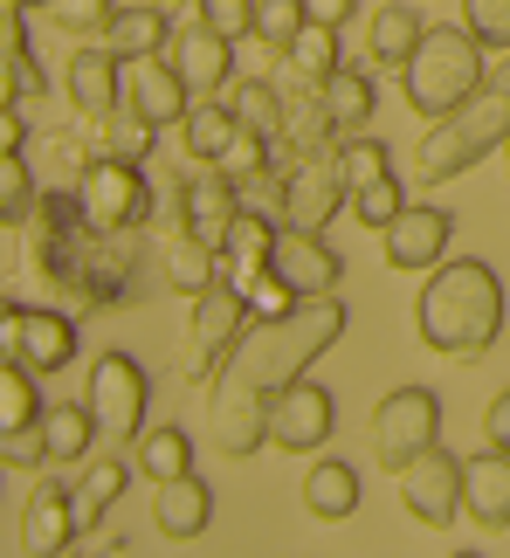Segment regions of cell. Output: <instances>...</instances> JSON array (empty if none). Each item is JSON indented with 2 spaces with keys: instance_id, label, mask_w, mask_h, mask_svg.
<instances>
[{
  "instance_id": "cell-40",
  "label": "cell",
  "mask_w": 510,
  "mask_h": 558,
  "mask_svg": "<svg viewBox=\"0 0 510 558\" xmlns=\"http://www.w3.org/2000/svg\"><path fill=\"white\" fill-rule=\"evenodd\" d=\"M41 14H49L62 35H76V41H104V28L118 21V0H49Z\"/></svg>"
},
{
  "instance_id": "cell-10",
  "label": "cell",
  "mask_w": 510,
  "mask_h": 558,
  "mask_svg": "<svg viewBox=\"0 0 510 558\" xmlns=\"http://www.w3.org/2000/svg\"><path fill=\"white\" fill-rule=\"evenodd\" d=\"M83 207H90V228H104V234H145V221H153V180H145V166L97 159L83 173Z\"/></svg>"
},
{
  "instance_id": "cell-14",
  "label": "cell",
  "mask_w": 510,
  "mask_h": 558,
  "mask_svg": "<svg viewBox=\"0 0 510 558\" xmlns=\"http://www.w3.org/2000/svg\"><path fill=\"white\" fill-rule=\"evenodd\" d=\"M400 510L428 531H449L462 518V456H449L435 441L414 469H400Z\"/></svg>"
},
{
  "instance_id": "cell-28",
  "label": "cell",
  "mask_w": 510,
  "mask_h": 558,
  "mask_svg": "<svg viewBox=\"0 0 510 558\" xmlns=\"http://www.w3.org/2000/svg\"><path fill=\"white\" fill-rule=\"evenodd\" d=\"M359 497H366V483H359L352 462H338V456L311 462V476H304V510H311V518L345 524V518H359Z\"/></svg>"
},
{
  "instance_id": "cell-45",
  "label": "cell",
  "mask_w": 510,
  "mask_h": 558,
  "mask_svg": "<svg viewBox=\"0 0 510 558\" xmlns=\"http://www.w3.org/2000/svg\"><path fill=\"white\" fill-rule=\"evenodd\" d=\"M0 462H8V469H41V462H49L41 427H28V435H0Z\"/></svg>"
},
{
  "instance_id": "cell-29",
  "label": "cell",
  "mask_w": 510,
  "mask_h": 558,
  "mask_svg": "<svg viewBox=\"0 0 510 558\" xmlns=\"http://www.w3.org/2000/svg\"><path fill=\"white\" fill-rule=\"evenodd\" d=\"M90 132V153L97 159H124V166H153V145H159V124L132 111V104H118L111 118H97V124H83Z\"/></svg>"
},
{
  "instance_id": "cell-11",
  "label": "cell",
  "mask_w": 510,
  "mask_h": 558,
  "mask_svg": "<svg viewBox=\"0 0 510 558\" xmlns=\"http://www.w3.org/2000/svg\"><path fill=\"white\" fill-rule=\"evenodd\" d=\"M338 207H352V180H345L338 145H325V153H304V166L283 180V228L325 234V228L338 221Z\"/></svg>"
},
{
  "instance_id": "cell-19",
  "label": "cell",
  "mask_w": 510,
  "mask_h": 558,
  "mask_svg": "<svg viewBox=\"0 0 510 558\" xmlns=\"http://www.w3.org/2000/svg\"><path fill=\"white\" fill-rule=\"evenodd\" d=\"M124 104L166 132V124H186V111H194V83L180 76L173 56H145V62H124Z\"/></svg>"
},
{
  "instance_id": "cell-21",
  "label": "cell",
  "mask_w": 510,
  "mask_h": 558,
  "mask_svg": "<svg viewBox=\"0 0 510 558\" xmlns=\"http://www.w3.org/2000/svg\"><path fill=\"white\" fill-rule=\"evenodd\" d=\"M276 234H283V214L242 207V221H235V234H228V248H221V283L255 296V283H263L269 263H276Z\"/></svg>"
},
{
  "instance_id": "cell-39",
  "label": "cell",
  "mask_w": 510,
  "mask_h": 558,
  "mask_svg": "<svg viewBox=\"0 0 510 558\" xmlns=\"http://www.w3.org/2000/svg\"><path fill=\"white\" fill-rule=\"evenodd\" d=\"M352 214H359V228H379V234H387L400 214H408V180L387 173V180L359 186V193H352Z\"/></svg>"
},
{
  "instance_id": "cell-7",
  "label": "cell",
  "mask_w": 510,
  "mask_h": 558,
  "mask_svg": "<svg viewBox=\"0 0 510 558\" xmlns=\"http://www.w3.org/2000/svg\"><path fill=\"white\" fill-rule=\"evenodd\" d=\"M248 325H255V311L235 283H215L207 296H194V317H186V338H180V373L194 386H207L228 366V352L242 345Z\"/></svg>"
},
{
  "instance_id": "cell-16",
  "label": "cell",
  "mask_w": 510,
  "mask_h": 558,
  "mask_svg": "<svg viewBox=\"0 0 510 558\" xmlns=\"http://www.w3.org/2000/svg\"><path fill=\"white\" fill-rule=\"evenodd\" d=\"M76 538H83L76 489L70 483H35L28 504H21V551L28 558H62Z\"/></svg>"
},
{
  "instance_id": "cell-5",
  "label": "cell",
  "mask_w": 510,
  "mask_h": 558,
  "mask_svg": "<svg viewBox=\"0 0 510 558\" xmlns=\"http://www.w3.org/2000/svg\"><path fill=\"white\" fill-rule=\"evenodd\" d=\"M503 145H510V90L483 83L462 111H449V118L428 124V138H421V153H414V180L421 186L462 180L470 166H483L490 153H503Z\"/></svg>"
},
{
  "instance_id": "cell-17",
  "label": "cell",
  "mask_w": 510,
  "mask_h": 558,
  "mask_svg": "<svg viewBox=\"0 0 510 558\" xmlns=\"http://www.w3.org/2000/svg\"><path fill=\"white\" fill-rule=\"evenodd\" d=\"M269 276H283L296 296H338L345 255H338L325 234H311V228H283V234H276V263H269Z\"/></svg>"
},
{
  "instance_id": "cell-18",
  "label": "cell",
  "mask_w": 510,
  "mask_h": 558,
  "mask_svg": "<svg viewBox=\"0 0 510 558\" xmlns=\"http://www.w3.org/2000/svg\"><path fill=\"white\" fill-rule=\"evenodd\" d=\"M62 90H70L76 124H97V118H111L118 104H124V62H118L111 49H104V41H76Z\"/></svg>"
},
{
  "instance_id": "cell-23",
  "label": "cell",
  "mask_w": 510,
  "mask_h": 558,
  "mask_svg": "<svg viewBox=\"0 0 510 558\" xmlns=\"http://www.w3.org/2000/svg\"><path fill=\"white\" fill-rule=\"evenodd\" d=\"M462 510H470L476 531H510V456L503 448H483V456L462 462Z\"/></svg>"
},
{
  "instance_id": "cell-4",
  "label": "cell",
  "mask_w": 510,
  "mask_h": 558,
  "mask_svg": "<svg viewBox=\"0 0 510 558\" xmlns=\"http://www.w3.org/2000/svg\"><path fill=\"white\" fill-rule=\"evenodd\" d=\"M483 41L462 28V21H449V28H428L421 35V49H414V62L400 70V97H408V111H421V118H449V111H462L483 83H490V70H483Z\"/></svg>"
},
{
  "instance_id": "cell-49",
  "label": "cell",
  "mask_w": 510,
  "mask_h": 558,
  "mask_svg": "<svg viewBox=\"0 0 510 558\" xmlns=\"http://www.w3.org/2000/svg\"><path fill=\"white\" fill-rule=\"evenodd\" d=\"M490 83H497V90H510V56H503L497 70H490Z\"/></svg>"
},
{
  "instance_id": "cell-36",
  "label": "cell",
  "mask_w": 510,
  "mask_h": 558,
  "mask_svg": "<svg viewBox=\"0 0 510 558\" xmlns=\"http://www.w3.org/2000/svg\"><path fill=\"white\" fill-rule=\"evenodd\" d=\"M35 207H41V186L28 173V159L0 153V228H35Z\"/></svg>"
},
{
  "instance_id": "cell-38",
  "label": "cell",
  "mask_w": 510,
  "mask_h": 558,
  "mask_svg": "<svg viewBox=\"0 0 510 558\" xmlns=\"http://www.w3.org/2000/svg\"><path fill=\"white\" fill-rule=\"evenodd\" d=\"M304 28H311L304 0H255V41H263L269 56H290Z\"/></svg>"
},
{
  "instance_id": "cell-2",
  "label": "cell",
  "mask_w": 510,
  "mask_h": 558,
  "mask_svg": "<svg viewBox=\"0 0 510 558\" xmlns=\"http://www.w3.org/2000/svg\"><path fill=\"white\" fill-rule=\"evenodd\" d=\"M503 276L483 255H449L414 304V338L441 359H483L503 338Z\"/></svg>"
},
{
  "instance_id": "cell-47",
  "label": "cell",
  "mask_w": 510,
  "mask_h": 558,
  "mask_svg": "<svg viewBox=\"0 0 510 558\" xmlns=\"http://www.w3.org/2000/svg\"><path fill=\"white\" fill-rule=\"evenodd\" d=\"M483 441H490V448H503V456H510V386H503V393H497L490 407H483Z\"/></svg>"
},
{
  "instance_id": "cell-52",
  "label": "cell",
  "mask_w": 510,
  "mask_h": 558,
  "mask_svg": "<svg viewBox=\"0 0 510 558\" xmlns=\"http://www.w3.org/2000/svg\"><path fill=\"white\" fill-rule=\"evenodd\" d=\"M449 558H483V551H449Z\"/></svg>"
},
{
  "instance_id": "cell-26",
  "label": "cell",
  "mask_w": 510,
  "mask_h": 558,
  "mask_svg": "<svg viewBox=\"0 0 510 558\" xmlns=\"http://www.w3.org/2000/svg\"><path fill=\"white\" fill-rule=\"evenodd\" d=\"M421 35H428V21H421V0H387V8L373 14L366 28V56L379 62V70H408Z\"/></svg>"
},
{
  "instance_id": "cell-13",
  "label": "cell",
  "mask_w": 510,
  "mask_h": 558,
  "mask_svg": "<svg viewBox=\"0 0 510 558\" xmlns=\"http://www.w3.org/2000/svg\"><path fill=\"white\" fill-rule=\"evenodd\" d=\"M449 242H456V214L435 207V201H408V214L379 234L387 269H400V276H435L441 263H449Z\"/></svg>"
},
{
  "instance_id": "cell-44",
  "label": "cell",
  "mask_w": 510,
  "mask_h": 558,
  "mask_svg": "<svg viewBox=\"0 0 510 558\" xmlns=\"http://www.w3.org/2000/svg\"><path fill=\"white\" fill-rule=\"evenodd\" d=\"M0 70H8V97L14 104H35L49 83H41V62L35 56H0Z\"/></svg>"
},
{
  "instance_id": "cell-15",
  "label": "cell",
  "mask_w": 510,
  "mask_h": 558,
  "mask_svg": "<svg viewBox=\"0 0 510 558\" xmlns=\"http://www.w3.org/2000/svg\"><path fill=\"white\" fill-rule=\"evenodd\" d=\"M331 427H338V400H331V386H317V379L283 386L276 407H269V441L290 448V456H317V448L331 441Z\"/></svg>"
},
{
  "instance_id": "cell-41",
  "label": "cell",
  "mask_w": 510,
  "mask_h": 558,
  "mask_svg": "<svg viewBox=\"0 0 510 558\" xmlns=\"http://www.w3.org/2000/svg\"><path fill=\"white\" fill-rule=\"evenodd\" d=\"M462 28H470L483 49L510 56V0H462Z\"/></svg>"
},
{
  "instance_id": "cell-25",
  "label": "cell",
  "mask_w": 510,
  "mask_h": 558,
  "mask_svg": "<svg viewBox=\"0 0 510 558\" xmlns=\"http://www.w3.org/2000/svg\"><path fill=\"white\" fill-rule=\"evenodd\" d=\"M153 524H159L173 545L201 538V531L215 524V489H207L201 469H194V476H180V483H159V497H153Z\"/></svg>"
},
{
  "instance_id": "cell-51",
  "label": "cell",
  "mask_w": 510,
  "mask_h": 558,
  "mask_svg": "<svg viewBox=\"0 0 510 558\" xmlns=\"http://www.w3.org/2000/svg\"><path fill=\"white\" fill-rule=\"evenodd\" d=\"M159 8H173V14H180V8H194V0H159Z\"/></svg>"
},
{
  "instance_id": "cell-43",
  "label": "cell",
  "mask_w": 510,
  "mask_h": 558,
  "mask_svg": "<svg viewBox=\"0 0 510 558\" xmlns=\"http://www.w3.org/2000/svg\"><path fill=\"white\" fill-rule=\"evenodd\" d=\"M194 14L228 41H255V0H194Z\"/></svg>"
},
{
  "instance_id": "cell-9",
  "label": "cell",
  "mask_w": 510,
  "mask_h": 558,
  "mask_svg": "<svg viewBox=\"0 0 510 558\" xmlns=\"http://www.w3.org/2000/svg\"><path fill=\"white\" fill-rule=\"evenodd\" d=\"M0 352L14 359V366H28V373H62V366H76V352H83V331H76V317L70 311H49V304H21V296H8V311H0Z\"/></svg>"
},
{
  "instance_id": "cell-34",
  "label": "cell",
  "mask_w": 510,
  "mask_h": 558,
  "mask_svg": "<svg viewBox=\"0 0 510 558\" xmlns=\"http://www.w3.org/2000/svg\"><path fill=\"white\" fill-rule=\"evenodd\" d=\"M124 483H132L124 456H97L90 469H83V483H76V518H83V531H97L104 518H111V504L124 497Z\"/></svg>"
},
{
  "instance_id": "cell-27",
  "label": "cell",
  "mask_w": 510,
  "mask_h": 558,
  "mask_svg": "<svg viewBox=\"0 0 510 558\" xmlns=\"http://www.w3.org/2000/svg\"><path fill=\"white\" fill-rule=\"evenodd\" d=\"M173 8H159V0H153V8H124L118 21H111V28H104V49H111L118 62H145V56H166V49H173Z\"/></svg>"
},
{
  "instance_id": "cell-53",
  "label": "cell",
  "mask_w": 510,
  "mask_h": 558,
  "mask_svg": "<svg viewBox=\"0 0 510 558\" xmlns=\"http://www.w3.org/2000/svg\"><path fill=\"white\" fill-rule=\"evenodd\" d=\"M503 153H510V145H503Z\"/></svg>"
},
{
  "instance_id": "cell-22",
  "label": "cell",
  "mask_w": 510,
  "mask_h": 558,
  "mask_svg": "<svg viewBox=\"0 0 510 558\" xmlns=\"http://www.w3.org/2000/svg\"><path fill=\"white\" fill-rule=\"evenodd\" d=\"M166 221H173V228L159 234V269H166V283H173L180 296H207V290L221 283V248L201 242V234L186 228L180 214H166Z\"/></svg>"
},
{
  "instance_id": "cell-8",
  "label": "cell",
  "mask_w": 510,
  "mask_h": 558,
  "mask_svg": "<svg viewBox=\"0 0 510 558\" xmlns=\"http://www.w3.org/2000/svg\"><path fill=\"white\" fill-rule=\"evenodd\" d=\"M441 441V393L435 386H393L387 400L373 407V456L393 469H414L421 456H428V448Z\"/></svg>"
},
{
  "instance_id": "cell-32",
  "label": "cell",
  "mask_w": 510,
  "mask_h": 558,
  "mask_svg": "<svg viewBox=\"0 0 510 558\" xmlns=\"http://www.w3.org/2000/svg\"><path fill=\"white\" fill-rule=\"evenodd\" d=\"M138 476L145 483H180V476H194V435L186 427H145V441H138Z\"/></svg>"
},
{
  "instance_id": "cell-20",
  "label": "cell",
  "mask_w": 510,
  "mask_h": 558,
  "mask_svg": "<svg viewBox=\"0 0 510 558\" xmlns=\"http://www.w3.org/2000/svg\"><path fill=\"white\" fill-rule=\"evenodd\" d=\"M180 62V76L194 83V97H221V90H235V41L215 35L207 21H180V35H173V49H166Z\"/></svg>"
},
{
  "instance_id": "cell-24",
  "label": "cell",
  "mask_w": 510,
  "mask_h": 558,
  "mask_svg": "<svg viewBox=\"0 0 510 558\" xmlns=\"http://www.w3.org/2000/svg\"><path fill=\"white\" fill-rule=\"evenodd\" d=\"M242 138V118L228 97H194V111H186L180 124V145H186V166H228V153H235Z\"/></svg>"
},
{
  "instance_id": "cell-46",
  "label": "cell",
  "mask_w": 510,
  "mask_h": 558,
  "mask_svg": "<svg viewBox=\"0 0 510 558\" xmlns=\"http://www.w3.org/2000/svg\"><path fill=\"white\" fill-rule=\"evenodd\" d=\"M0 153H21L28 159V104H0Z\"/></svg>"
},
{
  "instance_id": "cell-6",
  "label": "cell",
  "mask_w": 510,
  "mask_h": 558,
  "mask_svg": "<svg viewBox=\"0 0 510 558\" xmlns=\"http://www.w3.org/2000/svg\"><path fill=\"white\" fill-rule=\"evenodd\" d=\"M83 400H90L104 441H111V448H138L145 441V407H153V373H145L132 352H97Z\"/></svg>"
},
{
  "instance_id": "cell-31",
  "label": "cell",
  "mask_w": 510,
  "mask_h": 558,
  "mask_svg": "<svg viewBox=\"0 0 510 558\" xmlns=\"http://www.w3.org/2000/svg\"><path fill=\"white\" fill-rule=\"evenodd\" d=\"M41 441H49V462H83L104 441L90 400H56L49 414H41Z\"/></svg>"
},
{
  "instance_id": "cell-48",
  "label": "cell",
  "mask_w": 510,
  "mask_h": 558,
  "mask_svg": "<svg viewBox=\"0 0 510 558\" xmlns=\"http://www.w3.org/2000/svg\"><path fill=\"white\" fill-rule=\"evenodd\" d=\"M304 14L317 21V28H345V21L359 14V0H304Z\"/></svg>"
},
{
  "instance_id": "cell-12",
  "label": "cell",
  "mask_w": 510,
  "mask_h": 558,
  "mask_svg": "<svg viewBox=\"0 0 510 558\" xmlns=\"http://www.w3.org/2000/svg\"><path fill=\"white\" fill-rule=\"evenodd\" d=\"M242 207H248V193H242V180L228 173V166H194V173L180 180V193H173V214L201 234V242H215V248H228Z\"/></svg>"
},
{
  "instance_id": "cell-3",
  "label": "cell",
  "mask_w": 510,
  "mask_h": 558,
  "mask_svg": "<svg viewBox=\"0 0 510 558\" xmlns=\"http://www.w3.org/2000/svg\"><path fill=\"white\" fill-rule=\"evenodd\" d=\"M28 255L62 296H76L83 311H118L138 296V248L132 234L104 228H28Z\"/></svg>"
},
{
  "instance_id": "cell-42",
  "label": "cell",
  "mask_w": 510,
  "mask_h": 558,
  "mask_svg": "<svg viewBox=\"0 0 510 558\" xmlns=\"http://www.w3.org/2000/svg\"><path fill=\"white\" fill-rule=\"evenodd\" d=\"M338 159H345V180H352V193L393 173V153H387V145H379L373 132H366V138H345V145H338Z\"/></svg>"
},
{
  "instance_id": "cell-30",
  "label": "cell",
  "mask_w": 510,
  "mask_h": 558,
  "mask_svg": "<svg viewBox=\"0 0 510 558\" xmlns=\"http://www.w3.org/2000/svg\"><path fill=\"white\" fill-rule=\"evenodd\" d=\"M317 97H325V111H331V124H338V145H345V138H366V124H373V111H379V83L359 70V62H345V70H338Z\"/></svg>"
},
{
  "instance_id": "cell-50",
  "label": "cell",
  "mask_w": 510,
  "mask_h": 558,
  "mask_svg": "<svg viewBox=\"0 0 510 558\" xmlns=\"http://www.w3.org/2000/svg\"><path fill=\"white\" fill-rule=\"evenodd\" d=\"M0 8H21V14H28V8H49V0H0Z\"/></svg>"
},
{
  "instance_id": "cell-37",
  "label": "cell",
  "mask_w": 510,
  "mask_h": 558,
  "mask_svg": "<svg viewBox=\"0 0 510 558\" xmlns=\"http://www.w3.org/2000/svg\"><path fill=\"white\" fill-rule=\"evenodd\" d=\"M283 62H290V70L304 76V83H317V90H325V83H331L338 70H345V49H338V28H317V21H311V28L296 35V49H290Z\"/></svg>"
},
{
  "instance_id": "cell-35",
  "label": "cell",
  "mask_w": 510,
  "mask_h": 558,
  "mask_svg": "<svg viewBox=\"0 0 510 558\" xmlns=\"http://www.w3.org/2000/svg\"><path fill=\"white\" fill-rule=\"evenodd\" d=\"M228 104H235L242 132H263V138H283V83L269 76H242L235 90H228Z\"/></svg>"
},
{
  "instance_id": "cell-33",
  "label": "cell",
  "mask_w": 510,
  "mask_h": 558,
  "mask_svg": "<svg viewBox=\"0 0 510 558\" xmlns=\"http://www.w3.org/2000/svg\"><path fill=\"white\" fill-rule=\"evenodd\" d=\"M41 373L28 366H0V435H28V427H41V414H49V400H41Z\"/></svg>"
},
{
  "instance_id": "cell-1",
  "label": "cell",
  "mask_w": 510,
  "mask_h": 558,
  "mask_svg": "<svg viewBox=\"0 0 510 558\" xmlns=\"http://www.w3.org/2000/svg\"><path fill=\"white\" fill-rule=\"evenodd\" d=\"M345 304L338 296H304L290 317H255L242 331V345L228 352V366L215 373L207 393V441L221 456L248 462L255 448H269V407L283 386H296L338 338H345Z\"/></svg>"
}]
</instances>
